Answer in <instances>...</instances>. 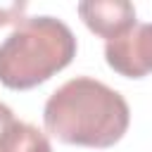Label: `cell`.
<instances>
[{"mask_svg": "<svg viewBox=\"0 0 152 152\" xmlns=\"http://www.w3.org/2000/svg\"><path fill=\"white\" fill-rule=\"evenodd\" d=\"M43 124L59 142L102 150L124 138L131 124V109L119 90L97 78L76 76L48 97Z\"/></svg>", "mask_w": 152, "mask_h": 152, "instance_id": "1", "label": "cell"}, {"mask_svg": "<svg viewBox=\"0 0 152 152\" xmlns=\"http://www.w3.org/2000/svg\"><path fill=\"white\" fill-rule=\"evenodd\" d=\"M76 57L74 31L55 17H26L0 43V83L28 90L45 83Z\"/></svg>", "mask_w": 152, "mask_h": 152, "instance_id": "2", "label": "cell"}, {"mask_svg": "<svg viewBox=\"0 0 152 152\" xmlns=\"http://www.w3.org/2000/svg\"><path fill=\"white\" fill-rule=\"evenodd\" d=\"M104 59L126 78L147 76L152 71V24H135L121 38L104 43Z\"/></svg>", "mask_w": 152, "mask_h": 152, "instance_id": "3", "label": "cell"}, {"mask_svg": "<svg viewBox=\"0 0 152 152\" xmlns=\"http://www.w3.org/2000/svg\"><path fill=\"white\" fill-rule=\"evenodd\" d=\"M78 17L107 43L135 28V7L126 0H86L78 5Z\"/></svg>", "mask_w": 152, "mask_h": 152, "instance_id": "4", "label": "cell"}, {"mask_svg": "<svg viewBox=\"0 0 152 152\" xmlns=\"http://www.w3.org/2000/svg\"><path fill=\"white\" fill-rule=\"evenodd\" d=\"M0 152H52V145L40 128L14 119V112L0 102Z\"/></svg>", "mask_w": 152, "mask_h": 152, "instance_id": "5", "label": "cell"}, {"mask_svg": "<svg viewBox=\"0 0 152 152\" xmlns=\"http://www.w3.org/2000/svg\"><path fill=\"white\" fill-rule=\"evenodd\" d=\"M24 12H26V2L21 0V2H0V26H7V24H14V21H24L21 17H24Z\"/></svg>", "mask_w": 152, "mask_h": 152, "instance_id": "6", "label": "cell"}]
</instances>
